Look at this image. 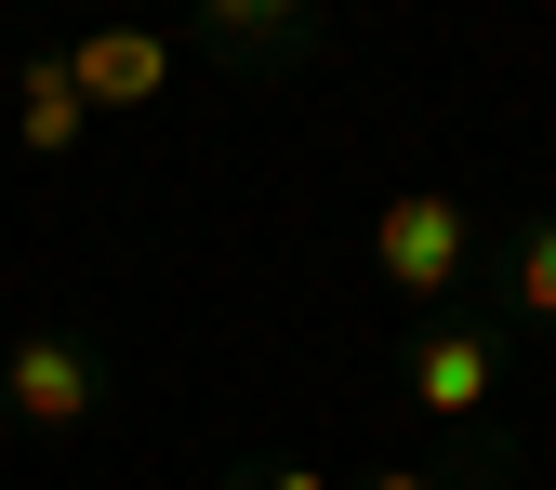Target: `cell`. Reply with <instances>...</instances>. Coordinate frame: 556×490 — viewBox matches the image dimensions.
I'll return each mask as SVG.
<instances>
[{"instance_id":"1","label":"cell","mask_w":556,"mask_h":490,"mask_svg":"<svg viewBox=\"0 0 556 490\" xmlns=\"http://www.w3.org/2000/svg\"><path fill=\"white\" fill-rule=\"evenodd\" d=\"M464 265V213L438 186H410V199H384V278L397 292H438V278Z\"/></svg>"},{"instance_id":"2","label":"cell","mask_w":556,"mask_h":490,"mask_svg":"<svg viewBox=\"0 0 556 490\" xmlns=\"http://www.w3.org/2000/svg\"><path fill=\"white\" fill-rule=\"evenodd\" d=\"M66 80H80V106H147L173 80V53L147 27H93V40H66Z\"/></svg>"},{"instance_id":"3","label":"cell","mask_w":556,"mask_h":490,"mask_svg":"<svg viewBox=\"0 0 556 490\" xmlns=\"http://www.w3.org/2000/svg\"><path fill=\"white\" fill-rule=\"evenodd\" d=\"M410 398L451 411V425H464V411H491V344H477V331H438L425 359H410Z\"/></svg>"},{"instance_id":"4","label":"cell","mask_w":556,"mask_h":490,"mask_svg":"<svg viewBox=\"0 0 556 490\" xmlns=\"http://www.w3.org/2000/svg\"><path fill=\"white\" fill-rule=\"evenodd\" d=\"M14 411H27V425H80V411H93V372L40 331V344H14Z\"/></svg>"},{"instance_id":"5","label":"cell","mask_w":556,"mask_h":490,"mask_svg":"<svg viewBox=\"0 0 556 490\" xmlns=\"http://www.w3.org/2000/svg\"><path fill=\"white\" fill-rule=\"evenodd\" d=\"M14 120H27V147H40V160H66V147H80V80H66V53L14 80Z\"/></svg>"},{"instance_id":"6","label":"cell","mask_w":556,"mask_h":490,"mask_svg":"<svg viewBox=\"0 0 556 490\" xmlns=\"http://www.w3.org/2000/svg\"><path fill=\"white\" fill-rule=\"evenodd\" d=\"M199 14H213L226 40H265V27H292V0H199Z\"/></svg>"},{"instance_id":"7","label":"cell","mask_w":556,"mask_h":490,"mask_svg":"<svg viewBox=\"0 0 556 490\" xmlns=\"http://www.w3.org/2000/svg\"><path fill=\"white\" fill-rule=\"evenodd\" d=\"M517 292H530V305H543V318H556V226H543V239H530V252H517Z\"/></svg>"},{"instance_id":"8","label":"cell","mask_w":556,"mask_h":490,"mask_svg":"<svg viewBox=\"0 0 556 490\" xmlns=\"http://www.w3.org/2000/svg\"><path fill=\"white\" fill-rule=\"evenodd\" d=\"M265 490H331V477H318V464H278V477H265Z\"/></svg>"},{"instance_id":"9","label":"cell","mask_w":556,"mask_h":490,"mask_svg":"<svg viewBox=\"0 0 556 490\" xmlns=\"http://www.w3.org/2000/svg\"><path fill=\"white\" fill-rule=\"evenodd\" d=\"M371 490H425V477H371Z\"/></svg>"}]
</instances>
